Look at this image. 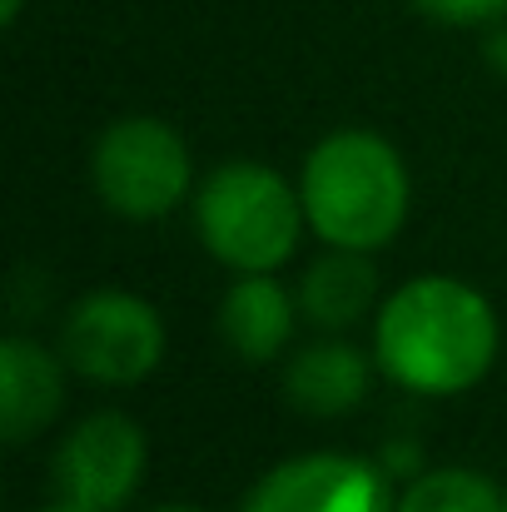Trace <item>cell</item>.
Listing matches in <instances>:
<instances>
[{"label": "cell", "mask_w": 507, "mask_h": 512, "mask_svg": "<svg viewBox=\"0 0 507 512\" xmlns=\"http://www.w3.org/2000/svg\"><path fill=\"white\" fill-rule=\"evenodd\" d=\"M503 324L483 289L453 274L398 284L373 314V363L413 398H463L498 363Z\"/></svg>", "instance_id": "1"}, {"label": "cell", "mask_w": 507, "mask_h": 512, "mask_svg": "<svg viewBox=\"0 0 507 512\" xmlns=\"http://www.w3.org/2000/svg\"><path fill=\"white\" fill-rule=\"evenodd\" d=\"M299 199L309 229L329 249L378 254L408 224V204H413L408 160L378 130L363 125L329 130L299 165Z\"/></svg>", "instance_id": "2"}, {"label": "cell", "mask_w": 507, "mask_h": 512, "mask_svg": "<svg viewBox=\"0 0 507 512\" xmlns=\"http://www.w3.org/2000/svg\"><path fill=\"white\" fill-rule=\"evenodd\" d=\"M309 229L299 179L274 165L229 160L194 184V234L229 274H279Z\"/></svg>", "instance_id": "3"}, {"label": "cell", "mask_w": 507, "mask_h": 512, "mask_svg": "<svg viewBox=\"0 0 507 512\" xmlns=\"http://www.w3.org/2000/svg\"><path fill=\"white\" fill-rule=\"evenodd\" d=\"M90 184L115 219H165L194 194L189 140L160 115H120L90 145Z\"/></svg>", "instance_id": "4"}, {"label": "cell", "mask_w": 507, "mask_h": 512, "mask_svg": "<svg viewBox=\"0 0 507 512\" xmlns=\"http://www.w3.org/2000/svg\"><path fill=\"white\" fill-rule=\"evenodd\" d=\"M169 348L165 314L135 289H90L70 304L60 324V353L70 373L95 388L145 383Z\"/></svg>", "instance_id": "5"}, {"label": "cell", "mask_w": 507, "mask_h": 512, "mask_svg": "<svg viewBox=\"0 0 507 512\" xmlns=\"http://www.w3.org/2000/svg\"><path fill=\"white\" fill-rule=\"evenodd\" d=\"M145 468H150L145 428L130 413L105 408V413L80 418L60 438L50 458V483H55V498L85 512H125L145 483Z\"/></svg>", "instance_id": "6"}, {"label": "cell", "mask_w": 507, "mask_h": 512, "mask_svg": "<svg viewBox=\"0 0 507 512\" xmlns=\"http://www.w3.org/2000/svg\"><path fill=\"white\" fill-rule=\"evenodd\" d=\"M239 512H398V503L383 463L314 448L274 463L244 493Z\"/></svg>", "instance_id": "7"}, {"label": "cell", "mask_w": 507, "mask_h": 512, "mask_svg": "<svg viewBox=\"0 0 507 512\" xmlns=\"http://www.w3.org/2000/svg\"><path fill=\"white\" fill-rule=\"evenodd\" d=\"M65 353L45 348L30 334H10L0 343V438L30 443L65 408Z\"/></svg>", "instance_id": "8"}, {"label": "cell", "mask_w": 507, "mask_h": 512, "mask_svg": "<svg viewBox=\"0 0 507 512\" xmlns=\"http://www.w3.org/2000/svg\"><path fill=\"white\" fill-rule=\"evenodd\" d=\"M299 324V294H289L279 274H234L219 299V339L244 363H274Z\"/></svg>", "instance_id": "9"}, {"label": "cell", "mask_w": 507, "mask_h": 512, "mask_svg": "<svg viewBox=\"0 0 507 512\" xmlns=\"http://www.w3.org/2000/svg\"><path fill=\"white\" fill-rule=\"evenodd\" d=\"M373 368L378 363L358 343H348L343 334H324V339L304 343L289 358V368H284V398L299 413H309V418H343V413H353L368 398Z\"/></svg>", "instance_id": "10"}, {"label": "cell", "mask_w": 507, "mask_h": 512, "mask_svg": "<svg viewBox=\"0 0 507 512\" xmlns=\"http://www.w3.org/2000/svg\"><path fill=\"white\" fill-rule=\"evenodd\" d=\"M299 314L319 334H348L368 314H378V269L358 249H329L319 254L299 279Z\"/></svg>", "instance_id": "11"}, {"label": "cell", "mask_w": 507, "mask_h": 512, "mask_svg": "<svg viewBox=\"0 0 507 512\" xmlns=\"http://www.w3.org/2000/svg\"><path fill=\"white\" fill-rule=\"evenodd\" d=\"M398 512H503V493L478 468L448 463V468H423L418 478H408Z\"/></svg>", "instance_id": "12"}, {"label": "cell", "mask_w": 507, "mask_h": 512, "mask_svg": "<svg viewBox=\"0 0 507 512\" xmlns=\"http://www.w3.org/2000/svg\"><path fill=\"white\" fill-rule=\"evenodd\" d=\"M423 20L448 25V30H488L507 20V0H408Z\"/></svg>", "instance_id": "13"}, {"label": "cell", "mask_w": 507, "mask_h": 512, "mask_svg": "<svg viewBox=\"0 0 507 512\" xmlns=\"http://www.w3.org/2000/svg\"><path fill=\"white\" fill-rule=\"evenodd\" d=\"M378 463H383L388 478H418L423 473V448L413 438H388L383 453H378Z\"/></svg>", "instance_id": "14"}, {"label": "cell", "mask_w": 507, "mask_h": 512, "mask_svg": "<svg viewBox=\"0 0 507 512\" xmlns=\"http://www.w3.org/2000/svg\"><path fill=\"white\" fill-rule=\"evenodd\" d=\"M483 60H488L493 75H503L507 80V20L488 25V35H483Z\"/></svg>", "instance_id": "15"}, {"label": "cell", "mask_w": 507, "mask_h": 512, "mask_svg": "<svg viewBox=\"0 0 507 512\" xmlns=\"http://www.w3.org/2000/svg\"><path fill=\"white\" fill-rule=\"evenodd\" d=\"M20 10H25V0H0V25H15Z\"/></svg>", "instance_id": "16"}, {"label": "cell", "mask_w": 507, "mask_h": 512, "mask_svg": "<svg viewBox=\"0 0 507 512\" xmlns=\"http://www.w3.org/2000/svg\"><path fill=\"white\" fill-rule=\"evenodd\" d=\"M30 512H85V508H75V503H65V498H50V503H40V508H30Z\"/></svg>", "instance_id": "17"}, {"label": "cell", "mask_w": 507, "mask_h": 512, "mask_svg": "<svg viewBox=\"0 0 507 512\" xmlns=\"http://www.w3.org/2000/svg\"><path fill=\"white\" fill-rule=\"evenodd\" d=\"M150 512H199V508H189V503H160V508H150Z\"/></svg>", "instance_id": "18"}, {"label": "cell", "mask_w": 507, "mask_h": 512, "mask_svg": "<svg viewBox=\"0 0 507 512\" xmlns=\"http://www.w3.org/2000/svg\"><path fill=\"white\" fill-rule=\"evenodd\" d=\"M503 512H507V493H503Z\"/></svg>", "instance_id": "19"}]
</instances>
